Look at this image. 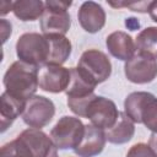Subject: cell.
<instances>
[{
  "mask_svg": "<svg viewBox=\"0 0 157 157\" xmlns=\"http://www.w3.org/2000/svg\"><path fill=\"white\" fill-rule=\"evenodd\" d=\"M38 75V66L27 64L21 60L12 63L4 75L5 92L12 97L27 102L34 96L39 86Z\"/></svg>",
  "mask_w": 157,
  "mask_h": 157,
  "instance_id": "1",
  "label": "cell"
},
{
  "mask_svg": "<svg viewBox=\"0 0 157 157\" xmlns=\"http://www.w3.org/2000/svg\"><path fill=\"white\" fill-rule=\"evenodd\" d=\"M15 140L21 157H59L52 139L40 129H26Z\"/></svg>",
  "mask_w": 157,
  "mask_h": 157,
  "instance_id": "2",
  "label": "cell"
},
{
  "mask_svg": "<svg viewBox=\"0 0 157 157\" xmlns=\"http://www.w3.org/2000/svg\"><path fill=\"white\" fill-rule=\"evenodd\" d=\"M16 54L21 61L34 66H44L49 59V40L44 34L28 32L16 42Z\"/></svg>",
  "mask_w": 157,
  "mask_h": 157,
  "instance_id": "3",
  "label": "cell"
},
{
  "mask_svg": "<svg viewBox=\"0 0 157 157\" xmlns=\"http://www.w3.org/2000/svg\"><path fill=\"white\" fill-rule=\"evenodd\" d=\"M71 4V1H45V9L40 17V29L43 34L65 36L71 26V18L67 12Z\"/></svg>",
  "mask_w": 157,
  "mask_h": 157,
  "instance_id": "4",
  "label": "cell"
},
{
  "mask_svg": "<svg viewBox=\"0 0 157 157\" xmlns=\"http://www.w3.org/2000/svg\"><path fill=\"white\" fill-rule=\"evenodd\" d=\"M85 134L83 123L75 117L65 115L58 120L50 131V139L59 150H75Z\"/></svg>",
  "mask_w": 157,
  "mask_h": 157,
  "instance_id": "5",
  "label": "cell"
},
{
  "mask_svg": "<svg viewBox=\"0 0 157 157\" xmlns=\"http://www.w3.org/2000/svg\"><path fill=\"white\" fill-rule=\"evenodd\" d=\"M54 114L55 105L52 99L43 96H33L26 102L22 119L29 128L40 129L52 121Z\"/></svg>",
  "mask_w": 157,
  "mask_h": 157,
  "instance_id": "6",
  "label": "cell"
},
{
  "mask_svg": "<svg viewBox=\"0 0 157 157\" xmlns=\"http://www.w3.org/2000/svg\"><path fill=\"white\" fill-rule=\"evenodd\" d=\"M77 67L87 74L97 85L104 82L112 74V64L108 56L98 49H88L82 53Z\"/></svg>",
  "mask_w": 157,
  "mask_h": 157,
  "instance_id": "7",
  "label": "cell"
},
{
  "mask_svg": "<svg viewBox=\"0 0 157 157\" xmlns=\"http://www.w3.org/2000/svg\"><path fill=\"white\" fill-rule=\"evenodd\" d=\"M119 113L120 112L113 101L102 96H96L88 104L86 118L91 120L92 125L107 130L117 123Z\"/></svg>",
  "mask_w": 157,
  "mask_h": 157,
  "instance_id": "8",
  "label": "cell"
},
{
  "mask_svg": "<svg viewBox=\"0 0 157 157\" xmlns=\"http://www.w3.org/2000/svg\"><path fill=\"white\" fill-rule=\"evenodd\" d=\"M124 72L126 78L134 83H148L157 76V60L145 54H135L125 61Z\"/></svg>",
  "mask_w": 157,
  "mask_h": 157,
  "instance_id": "9",
  "label": "cell"
},
{
  "mask_svg": "<svg viewBox=\"0 0 157 157\" xmlns=\"http://www.w3.org/2000/svg\"><path fill=\"white\" fill-rule=\"evenodd\" d=\"M39 88L45 92L59 93L66 91L70 85L71 72L70 69L61 65H44L38 75Z\"/></svg>",
  "mask_w": 157,
  "mask_h": 157,
  "instance_id": "10",
  "label": "cell"
},
{
  "mask_svg": "<svg viewBox=\"0 0 157 157\" xmlns=\"http://www.w3.org/2000/svg\"><path fill=\"white\" fill-rule=\"evenodd\" d=\"M105 141L107 139L104 130L92 124H88L85 125L83 137L74 151L80 157H94L103 151Z\"/></svg>",
  "mask_w": 157,
  "mask_h": 157,
  "instance_id": "11",
  "label": "cell"
},
{
  "mask_svg": "<svg viewBox=\"0 0 157 157\" xmlns=\"http://www.w3.org/2000/svg\"><path fill=\"white\" fill-rule=\"evenodd\" d=\"M77 18L81 27L88 33H97L105 25V12L94 1H85L80 6Z\"/></svg>",
  "mask_w": 157,
  "mask_h": 157,
  "instance_id": "12",
  "label": "cell"
},
{
  "mask_svg": "<svg viewBox=\"0 0 157 157\" xmlns=\"http://www.w3.org/2000/svg\"><path fill=\"white\" fill-rule=\"evenodd\" d=\"M105 45L108 48V52L117 59L128 61L135 55V43L126 32L123 31H115L110 33L105 39Z\"/></svg>",
  "mask_w": 157,
  "mask_h": 157,
  "instance_id": "13",
  "label": "cell"
},
{
  "mask_svg": "<svg viewBox=\"0 0 157 157\" xmlns=\"http://www.w3.org/2000/svg\"><path fill=\"white\" fill-rule=\"evenodd\" d=\"M71 80L70 85L66 88V96L67 98H83L88 97L94 93V88L97 83L81 69L78 67H71Z\"/></svg>",
  "mask_w": 157,
  "mask_h": 157,
  "instance_id": "14",
  "label": "cell"
},
{
  "mask_svg": "<svg viewBox=\"0 0 157 157\" xmlns=\"http://www.w3.org/2000/svg\"><path fill=\"white\" fill-rule=\"evenodd\" d=\"M134 132H135L134 121L125 113H121V112L119 113V118L117 123L112 128L104 131L107 141L115 145H121L130 141L134 136Z\"/></svg>",
  "mask_w": 157,
  "mask_h": 157,
  "instance_id": "15",
  "label": "cell"
},
{
  "mask_svg": "<svg viewBox=\"0 0 157 157\" xmlns=\"http://www.w3.org/2000/svg\"><path fill=\"white\" fill-rule=\"evenodd\" d=\"M26 107V101L18 99L10 96L7 92L1 94V108H0V120H1V132H4L18 115H22Z\"/></svg>",
  "mask_w": 157,
  "mask_h": 157,
  "instance_id": "16",
  "label": "cell"
},
{
  "mask_svg": "<svg viewBox=\"0 0 157 157\" xmlns=\"http://www.w3.org/2000/svg\"><path fill=\"white\" fill-rule=\"evenodd\" d=\"M49 40V59L47 65H63L71 54V42L61 34H44Z\"/></svg>",
  "mask_w": 157,
  "mask_h": 157,
  "instance_id": "17",
  "label": "cell"
},
{
  "mask_svg": "<svg viewBox=\"0 0 157 157\" xmlns=\"http://www.w3.org/2000/svg\"><path fill=\"white\" fill-rule=\"evenodd\" d=\"M45 2L40 0H18L12 4V11L21 21H34L42 17Z\"/></svg>",
  "mask_w": 157,
  "mask_h": 157,
  "instance_id": "18",
  "label": "cell"
},
{
  "mask_svg": "<svg viewBox=\"0 0 157 157\" xmlns=\"http://www.w3.org/2000/svg\"><path fill=\"white\" fill-rule=\"evenodd\" d=\"M152 93L150 92H132L130 93L124 102L125 114L134 121L140 124L141 123V113Z\"/></svg>",
  "mask_w": 157,
  "mask_h": 157,
  "instance_id": "19",
  "label": "cell"
},
{
  "mask_svg": "<svg viewBox=\"0 0 157 157\" xmlns=\"http://www.w3.org/2000/svg\"><path fill=\"white\" fill-rule=\"evenodd\" d=\"M137 53L157 59V27H147L142 29L135 40Z\"/></svg>",
  "mask_w": 157,
  "mask_h": 157,
  "instance_id": "20",
  "label": "cell"
},
{
  "mask_svg": "<svg viewBox=\"0 0 157 157\" xmlns=\"http://www.w3.org/2000/svg\"><path fill=\"white\" fill-rule=\"evenodd\" d=\"M141 123L152 132H157V98L153 94H151L142 109Z\"/></svg>",
  "mask_w": 157,
  "mask_h": 157,
  "instance_id": "21",
  "label": "cell"
},
{
  "mask_svg": "<svg viewBox=\"0 0 157 157\" xmlns=\"http://www.w3.org/2000/svg\"><path fill=\"white\" fill-rule=\"evenodd\" d=\"M126 157H156V156L148 145L140 142L130 147V150L126 153Z\"/></svg>",
  "mask_w": 157,
  "mask_h": 157,
  "instance_id": "22",
  "label": "cell"
},
{
  "mask_svg": "<svg viewBox=\"0 0 157 157\" xmlns=\"http://www.w3.org/2000/svg\"><path fill=\"white\" fill-rule=\"evenodd\" d=\"M152 1H140V2H109L110 6L113 7H128L131 11H137V12H148L150 6Z\"/></svg>",
  "mask_w": 157,
  "mask_h": 157,
  "instance_id": "23",
  "label": "cell"
},
{
  "mask_svg": "<svg viewBox=\"0 0 157 157\" xmlns=\"http://www.w3.org/2000/svg\"><path fill=\"white\" fill-rule=\"evenodd\" d=\"M0 157H21L18 148H17V144L16 140L10 141L7 144H5L1 150H0Z\"/></svg>",
  "mask_w": 157,
  "mask_h": 157,
  "instance_id": "24",
  "label": "cell"
},
{
  "mask_svg": "<svg viewBox=\"0 0 157 157\" xmlns=\"http://www.w3.org/2000/svg\"><path fill=\"white\" fill-rule=\"evenodd\" d=\"M11 34V23L6 20H1V36H2V43L6 42L7 37Z\"/></svg>",
  "mask_w": 157,
  "mask_h": 157,
  "instance_id": "25",
  "label": "cell"
},
{
  "mask_svg": "<svg viewBox=\"0 0 157 157\" xmlns=\"http://www.w3.org/2000/svg\"><path fill=\"white\" fill-rule=\"evenodd\" d=\"M148 146L152 150V152L155 153V156L157 157V132H152L150 139H148Z\"/></svg>",
  "mask_w": 157,
  "mask_h": 157,
  "instance_id": "26",
  "label": "cell"
},
{
  "mask_svg": "<svg viewBox=\"0 0 157 157\" xmlns=\"http://www.w3.org/2000/svg\"><path fill=\"white\" fill-rule=\"evenodd\" d=\"M125 25H126V27H129L131 31H135L136 28H139V27H140V23H139L137 18H135V17H130V18H126V21H125Z\"/></svg>",
  "mask_w": 157,
  "mask_h": 157,
  "instance_id": "27",
  "label": "cell"
},
{
  "mask_svg": "<svg viewBox=\"0 0 157 157\" xmlns=\"http://www.w3.org/2000/svg\"><path fill=\"white\" fill-rule=\"evenodd\" d=\"M148 13H150V17L152 18V21L157 22V1H152L150 10H148Z\"/></svg>",
  "mask_w": 157,
  "mask_h": 157,
  "instance_id": "28",
  "label": "cell"
}]
</instances>
